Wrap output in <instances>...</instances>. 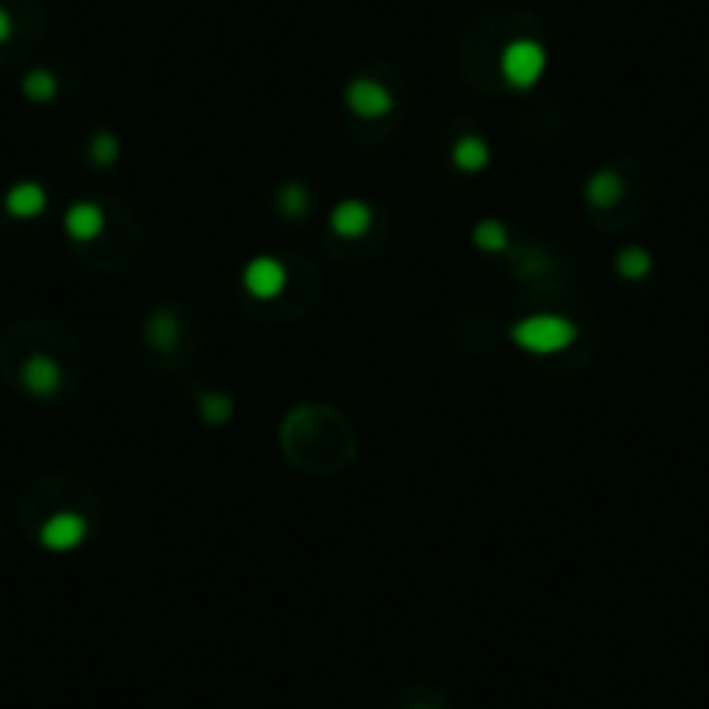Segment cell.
Wrapping results in <instances>:
<instances>
[{
    "label": "cell",
    "instance_id": "7c38bea8",
    "mask_svg": "<svg viewBox=\"0 0 709 709\" xmlns=\"http://www.w3.org/2000/svg\"><path fill=\"white\" fill-rule=\"evenodd\" d=\"M473 240H477L480 251H504V244H508V237H504V226L494 223V219L480 223L477 230H473Z\"/></svg>",
    "mask_w": 709,
    "mask_h": 709
},
{
    "label": "cell",
    "instance_id": "6da1fadb",
    "mask_svg": "<svg viewBox=\"0 0 709 709\" xmlns=\"http://www.w3.org/2000/svg\"><path fill=\"white\" fill-rule=\"evenodd\" d=\"M511 338L525 348V352H536V355H550V352H560L574 341V327L570 320L564 317H553V313H536V317H525L515 324Z\"/></svg>",
    "mask_w": 709,
    "mask_h": 709
},
{
    "label": "cell",
    "instance_id": "e0dca14e",
    "mask_svg": "<svg viewBox=\"0 0 709 709\" xmlns=\"http://www.w3.org/2000/svg\"><path fill=\"white\" fill-rule=\"evenodd\" d=\"M174 338V324H171V317H157L153 320V341H171Z\"/></svg>",
    "mask_w": 709,
    "mask_h": 709
},
{
    "label": "cell",
    "instance_id": "8992f818",
    "mask_svg": "<svg viewBox=\"0 0 709 709\" xmlns=\"http://www.w3.org/2000/svg\"><path fill=\"white\" fill-rule=\"evenodd\" d=\"M21 383H25V390L35 393V397H49V393H56V386H60V365L46 355L28 358L25 369H21Z\"/></svg>",
    "mask_w": 709,
    "mask_h": 709
},
{
    "label": "cell",
    "instance_id": "4fadbf2b",
    "mask_svg": "<svg viewBox=\"0 0 709 709\" xmlns=\"http://www.w3.org/2000/svg\"><path fill=\"white\" fill-rule=\"evenodd\" d=\"M25 94L32 101H49L56 94V80H53V73H46V70H32L25 77Z\"/></svg>",
    "mask_w": 709,
    "mask_h": 709
},
{
    "label": "cell",
    "instance_id": "277c9868",
    "mask_svg": "<svg viewBox=\"0 0 709 709\" xmlns=\"http://www.w3.org/2000/svg\"><path fill=\"white\" fill-rule=\"evenodd\" d=\"M84 532H87L84 518H80V515H70V511H63V515H53L46 525H42L39 539H42V546H46V550L63 553V550H73V546H77L80 539H84Z\"/></svg>",
    "mask_w": 709,
    "mask_h": 709
},
{
    "label": "cell",
    "instance_id": "9c48e42d",
    "mask_svg": "<svg viewBox=\"0 0 709 709\" xmlns=\"http://www.w3.org/2000/svg\"><path fill=\"white\" fill-rule=\"evenodd\" d=\"M331 223H334V230H338L341 237H358V233L369 230L372 213H369V206H365V202L348 199V202H341V206L334 209Z\"/></svg>",
    "mask_w": 709,
    "mask_h": 709
},
{
    "label": "cell",
    "instance_id": "8fae6325",
    "mask_svg": "<svg viewBox=\"0 0 709 709\" xmlns=\"http://www.w3.org/2000/svg\"><path fill=\"white\" fill-rule=\"evenodd\" d=\"M619 195H623V181H619L612 171H602V174H595V178H591L588 199L595 202V206H612Z\"/></svg>",
    "mask_w": 709,
    "mask_h": 709
},
{
    "label": "cell",
    "instance_id": "7a4b0ae2",
    "mask_svg": "<svg viewBox=\"0 0 709 709\" xmlns=\"http://www.w3.org/2000/svg\"><path fill=\"white\" fill-rule=\"evenodd\" d=\"M546 70V53L539 42L532 39H518L504 49L501 56V73L511 87H532Z\"/></svg>",
    "mask_w": 709,
    "mask_h": 709
},
{
    "label": "cell",
    "instance_id": "3957f363",
    "mask_svg": "<svg viewBox=\"0 0 709 709\" xmlns=\"http://www.w3.org/2000/svg\"><path fill=\"white\" fill-rule=\"evenodd\" d=\"M348 108H352L355 115H362V119H379V115H386L393 108V98L376 80H355V84L348 87Z\"/></svg>",
    "mask_w": 709,
    "mask_h": 709
},
{
    "label": "cell",
    "instance_id": "ba28073f",
    "mask_svg": "<svg viewBox=\"0 0 709 709\" xmlns=\"http://www.w3.org/2000/svg\"><path fill=\"white\" fill-rule=\"evenodd\" d=\"M101 226H105V216H101L98 206H91V202H77V206H70L67 233L73 240H94L101 233Z\"/></svg>",
    "mask_w": 709,
    "mask_h": 709
},
{
    "label": "cell",
    "instance_id": "5bb4252c",
    "mask_svg": "<svg viewBox=\"0 0 709 709\" xmlns=\"http://www.w3.org/2000/svg\"><path fill=\"white\" fill-rule=\"evenodd\" d=\"M619 272H623L626 279H643V275L650 272V258L640 247H630V251H623V258H619Z\"/></svg>",
    "mask_w": 709,
    "mask_h": 709
},
{
    "label": "cell",
    "instance_id": "30bf717a",
    "mask_svg": "<svg viewBox=\"0 0 709 709\" xmlns=\"http://www.w3.org/2000/svg\"><path fill=\"white\" fill-rule=\"evenodd\" d=\"M452 160H456L459 171H480V167H487V160H491V153H487V146L480 140H473V136H466V140L456 143V150H452Z\"/></svg>",
    "mask_w": 709,
    "mask_h": 709
},
{
    "label": "cell",
    "instance_id": "ac0fdd59",
    "mask_svg": "<svg viewBox=\"0 0 709 709\" xmlns=\"http://www.w3.org/2000/svg\"><path fill=\"white\" fill-rule=\"evenodd\" d=\"M226 411H230V404H226V400H213V397L206 400V418L209 421H223Z\"/></svg>",
    "mask_w": 709,
    "mask_h": 709
},
{
    "label": "cell",
    "instance_id": "2e32d148",
    "mask_svg": "<svg viewBox=\"0 0 709 709\" xmlns=\"http://www.w3.org/2000/svg\"><path fill=\"white\" fill-rule=\"evenodd\" d=\"M282 206H285V213H299V209L306 206V195H303V188H285V195H282Z\"/></svg>",
    "mask_w": 709,
    "mask_h": 709
},
{
    "label": "cell",
    "instance_id": "d6986e66",
    "mask_svg": "<svg viewBox=\"0 0 709 709\" xmlns=\"http://www.w3.org/2000/svg\"><path fill=\"white\" fill-rule=\"evenodd\" d=\"M7 35H11V14L0 7V42H7Z\"/></svg>",
    "mask_w": 709,
    "mask_h": 709
},
{
    "label": "cell",
    "instance_id": "5b68a950",
    "mask_svg": "<svg viewBox=\"0 0 709 709\" xmlns=\"http://www.w3.org/2000/svg\"><path fill=\"white\" fill-rule=\"evenodd\" d=\"M244 285L251 296L272 299V296H279L282 285H285V268L275 258H254L251 265L244 268Z\"/></svg>",
    "mask_w": 709,
    "mask_h": 709
},
{
    "label": "cell",
    "instance_id": "52a82bcc",
    "mask_svg": "<svg viewBox=\"0 0 709 709\" xmlns=\"http://www.w3.org/2000/svg\"><path fill=\"white\" fill-rule=\"evenodd\" d=\"M4 206L14 219H35L46 209V192H42V185H35V181H21V185H14L11 192H7Z\"/></svg>",
    "mask_w": 709,
    "mask_h": 709
},
{
    "label": "cell",
    "instance_id": "9a60e30c",
    "mask_svg": "<svg viewBox=\"0 0 709 709\" xmlns=\"http://www.w3.org/2000/svg\"><path fill=\"white\" fill-rule=\"evenodd\" d=\"M91 153H94V160H98V164H112V160L119 157V143H115L108 133H101L98 140H94Z\"/></svg>",
    "mask_w": 709,
    "mask_h": 709
}]
</instances>
